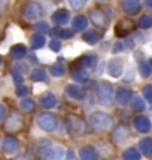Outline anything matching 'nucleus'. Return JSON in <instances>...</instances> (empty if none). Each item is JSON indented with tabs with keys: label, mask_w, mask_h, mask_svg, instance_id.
<instances>
[{
	"label": "nucleus",
	"mask_w": 152,
	"mask_h": 160,
	"mask_svg": "<svg viewBox=\"0 0 152 160\" xmlns=\"http://www.w3.org/2000/svg\"><path fill=\"white\" fill-rule=\"evenodd\" d=\"M9 55H11V58H14V59H23L24 57H27V48L24 45H15L11 48V51H9Z\"/></svg>",
	"instance_id": "nucleus-20"
},
{
	"label": "nucleus",
	"mask_w": 152,
	"mask_h": 160,
	"mask_svg": "<svg viewBox=\"0 0 152 160\" xmlns=\"http://www.w3.org/2000/svg\"><path fill=\"white\" fill-rule=\"evenodd\" d=\"M151 64H152V61H151Z\"/></svg>",
	"instance_id": "nucleus-52"
},
{
	"label": "nucleus",
	"mask_w": 152,
	"mask_h": 160,
	"mask_svg": "<svg viewBox=\"0 0 152 160\" xmlns=\"http://www.w3.org/2000/svg\"><path fill=\"white\" fill-rule=\"evenodd\" d=\"M66 93H67L72 99H81V98L85 95L79 85H69L66 88Z\"/></svg>",
	"instance_id": "nucleus-22"
},
{
	"label": "nucleus",
	"mask_w": 152,
	"mask_h": 160,
	"mask_svg": "<svg viewBox=\"0 0 152 160\" xmlns=\"http://www.w3.org/2000/svg\"><path fill=\"white\" fill-rule=\"evenodd\" d=\"M134 128H136V131L137 132L146 133V132L151 131L152 123L146 116H137V117L134 119Z\"/></svg>",
	"instance_id": "nucleus-10"
},
{
	"label": "nucleus",
	"mask_w": 152,
	"mask_h": 160,
	"mask_svg": "<svg viewBox=\"0 0 152 160\" xmlns=\"http://www.w3.org/2000/svg\"><path fill=\"white\" fill-rule=\"evenodd\" d=\"M48 46H49V49L52 52H60V49H61V42H60V39H51L49 43H48Z\"/></svg>",
	"instance_id": "nucleus-37"
},
{
	"label": "nucleus",
	"mask_w": 152,
	"mask_h": 160,
	"mask_svg": "<svg viewBox=\"0 0 152 160\" xmlns=\"http://www.w3.org/2000/svg\"><path fill=\"white\" fill-rule=\"evenodd\" d=\"M2 64H3V59H2V57H0V65H2Z\"/></svg>",
	"instance_id": "nucleus-51"
},
{
	"label": "nucleus",
	"mask_w": 152,
	"mask_h": 160,
	"mask_svg": "<svg viewBox=\"0 0 152 160\" xmlns=\"http://www.w3.org/2000/svg\"><path fill=\"white\" fill-rule=\"evenodd\" d=\"M79 156H81V160H97V157H99L97 150L91 147V145L82 147L81 151H79Z\"/></svg>",
	"instance_id": "nucleus-19"
},
{
	"label": "nucleus",
	"mask_w": 152,
	"mask_h": 160,
	"mask_svg": "<svg viewBox=\"0 0 152 160\" xmlns=\"http://www.w3.org/2000/svg\"><path fill=\"white\" fill-rule=\"evenodd\" d=\"M12 71L14 73H18V74H21V76H24V74H27L30 71V67H29V64H25V62H23V61H17V62L14 64V67H12Z\"/></svg>",
	"instance_id": "nucleus-29"
},
{
	"label": "nucleus",
	"mask_w": 152,
	"mask_h": 160,
	"mask_svg": "<svg viewBox=\"0 0 152 160\" xmlns=\"http://www.w3.org/2000/svg\"><path fill=\"white\" fill-rule=\"evenodd\" d=\"M66 65L63 62H55V64H52L51 67H49V73L54 76V77H63V76L66 74Z\"/></svg>",
	"instance_id": "nucleus-24"
},
{
	"label": "nucleus",
	"mask_w": 152,
	"mask_h": 160,
	"mask_svg": "<svg viewBox=\"0 0 152 160\" xmlns=\"http://www.w3.org/2000/svg\"><path fill=\"white\" fill-rule=\"evenodd\" d=\"M35 105L36 104L33 99H30V98H23L21 102H19V108L23 110L24 113H30V111L35 110Z\"/></svg>",
	"instance_id": "nucleus-30"
},
{
	"label": "nucleus",
	"mask_w": 152,
	"mask_h": 160,
	"mask_svg": "<svg viewBox=\"0 0 152 160\" xmlns=\"http://www.w3.org/2000/svg\"><path fill=\"white\" fill-rule=\"evenodd\" d=\"M87 2L88 0H69V5H70L72 11H79L87 5Z\"/></svg>",
	"instance_id": "nucleus-36"
},
{
	"label": "nucleus",
	"mask_w": 152,
	"mask_h": 160,
	"mask_svg": "<svg viewBox=\"0 0 152 160\" xmlns=\"http://www.w3.org/2000/svg\"><path fill=\"white\" fill-rule=\"evenodd\" d=\"M73 30L72 28H64V30H61V33H60V37L61 39H72L73 37Z\"/></svg>",
	"instance_id": "nucleus-40"
},
{
	"label": "nucleus",
	"mask_w": 152,
	"mask_h": 160,
	"mask_svg": "<svg viewBox=\"0 0 152 160\" xmlns=\"http://www.w3.org/2000/svg\"><path fill=\"white\" fill-rule=\"evenodd\" d=\"M5 113H6V110H5V107H3V104H0V122L5 119Z\"/></svg>",
	"instance_id": "nucleus-47"
},
{
	"label": "nucleus",
	"mask_w": 152,
	"mask_h": 160,
	"mask_svg": "<svg viewBox=\"0 0 152 160\" xmlns=\"http://www.w3.org/2000/svg\"><path fill=\"white\" fill-rule=\"evenodd\" d=\"M95 99L100 105H111L113 101V88L107 82H100L95 86Z\"/></svg>",
	"instance_id": "nucleus-2"
},
{
	"label": "nucleus",
	"mask_w": 152,
	"mask_h": 160,
	"mask_svg": "<svg viewBox=\"0 0 152 160\" xmlns=\"http://www.w3.org/2000/svg\"><path fill=\"white\" fill-rule=\"evenodd\" d=\"M139 148L145 156H152V138H143L139 142Z\"/></svg>",
	"instance_id": "nucleus-27"
},
{
	"label": "nucleus",
	"mask_w": 152,
	"mask_h": 160,
	"mask_svg": "<svg viewBox=\"0 0 152 160\" xmlns=\"http://www.w3.org/2000/svg\"><path fill=\"white\" fill-rule=\"evenodd\" d=\"M8 3H9V0H0V12H3L8 8Z\"/></svg>",
	"instance_id": "nucleus-45"
},
{
	"label": "nucleus",
	"mask_w": 152,
	"mask_h": 160,
	"mask_svg": "<svg viewBox=\"0 0 152 160\" xmlns=\"http://www.w3.org/2000/svg\"><path fill=\"white\" fill-rule=\"evenodd\" d=\"M88 77H90V73L85 68H75L72 73V79L76 82H88Z\"/></svg>",
	"instance_id": "nucleus-26"
},
{
	"label": "nucleus",
	"mask_w": 152,
	"mask_h": 160,
	"mask_svg": "<svg viewBox=\"0 0 152 160\" xmlns=\"http://www.w3.org/2000/svg\"><path fill=\"white\" fill-rule=\"evenodd\" d=\"M139 27L140 28H151L152 27V17L151 15H143L139 19Z\"/></svg>",
	"instance_id": "nucleus-35"
},
{
	"label": "nucleus",
	"mask_w": 152,
	"mask_h": 160,
	"mask_svg": "<svg viewBox=\"0 0 152 160\" xmlns=\"http://www.w3.org/2000/svg\"><path fill=\"white\" fill-rule=\"evenodd\" d=\"M39 102L45 108H52V107H55V104H57V98H55V95H54L52 92H45L43 95H41Z\"/></svg>",
	"instance_id": "nucleus-18"
},
{
	"label": "nucleus",
	"mask_w": 152,
	"mask_h": 160,
	"mask_svg": "<svg viewBox=\"0 0 152 160\" xmlns=\"http://www.w3.org/2000/svg\"><path fill=\"white\" fill-rule=\"evenodd\" d=\"M82 40L88 43V45H95L101 40V33L95 31V30H87L84 34H82Z\"/></svg>",
	"instance_id": "nucleus-17"
},
{
	"label": "nucleus",
	"mask_w": 152,
	"mask_h": 160,
	"mask_svg": "<svg viewBox=\"0 0 152 160\" xmlns=\"http://www.w3.org/2000/svg\"><path fill=\"white\" fill-rule=\"evenodd\" d=\"M23 116H19L18 113H12L8 120H6V131H11V132H15V131H19L23 128Z\"/></svg>",
	"instance_id": "nucleus-8"
},
{
	"label": "nucleus",
	"mask_w": 152,
	"mask_h": 160,
	"mask_svg": "<svg viewBox=\"0 0 152 160\" xmlns=\"http://www.w3.org/2000/svg\"><path fill=\"white\" fill-rule=\"evenodd\" d=\"M134 79V70H128L127 74L124 76V82H133Z\"/></svg>",
	"instance_id": "nucleus-43"
},
{
	"label": "nucleus",
	"mask_w": 152,
	"mask_h": 160,
	"mask_svg": "<svg viewBox=\"0 0 152 160\" xmlns=\"http://www.w3.org/2000/svg\"><path fill=\"white\" fill-rule=\"evenodd\" d=\"M143 97H145L146 101H149L152 104V85H148L143 88Z\"/></svg>",
	"instance_id": "nucleus-39"
},
{
	"label": "nucleus",
	"mask_w": 152,
	"mask_h": 160,
	"mask_svg": "<svg viewBox=\"0 0 152 160\" xmlns=\"http://www.w3.org/2000/svg\"><path fill=\"white\" fill-rule=\"evenodd\" d=\"M37 125H39V128H42L43 131L52 132V131H55V128L58 125V120H57V117L54 114H51V113H42V114H39V117H37Z\"/></svg>",
	"instance_id": "nucleus-3"
},
{
	"label": "nucleus",
	"mask_w": 152,
	"mask_h": 160,
	"mask_svg": "<svg viewBox=\"0 0 152 160\" xmlns=\"http://www.w3.org/2000/svg\"><path fill=\"white\" fill-rule=\"evenodd\" d=\"M143 58H145V55H143L142 52H136V59H139V61H143Z\"/></svg>",
	"instance_id": "nucleus-48"
},
{
	"label": "nucleus",
	"mask_w": 152,
	"mask_h": 160,
	"mask_svg": "<svg viewBox=\"0 0 152 160\" xmlns=\"http://www.w3.org/2000/svg\"><path fill=\"white\" fill-rule=\"evenodd\" d=\"M42 6L37 3V2H29V3H25L24 6V18L27 19V21H36V19H39L42 17Z\"/></svg>",
	"instance_id": "nucleus-4"
},
{
	"label": "nucleus",
	"mask_w": 152,
	"mask_h": 160,
	"mask_svg": "<svg viewBox=\"0 0 152 160\" xmlns=\"http://www.w3.org/2000/svg\"><path fill=\"white\" fill-rule=\"evenodd\" d=\"M124 160H140V153L137 151V148L131 147V148L125 150V153H124Z\"/></svg>",
	"instance_id": "nucleus-32"
},
{
	"label": "nucleus",
	"mask_w": 152,
	"mask_h": 160,
	"mask_svg": "<svg viewBox=\"0 0 152 160\" xmlns=\"http://www.w3.org/2000/svg\"><path fill=\"white\" fill-rule=\"evenodd\" d=\"M14 160H30L29 157H25V156H18V157H15Z\"/></svg>",
	"instance_id": "nucleus-49"
},
{
	"label": "nucleus",
	"mask_w": 152,
	"mask_h": 160,
	"mask_svg": "<svg viewBox=\"0 0 152 160\" xmlns=\"http://www.w3.org/2000/svg\"><path fill=\"white\" fill-rule=\"evenodd\" d=\"M15 93H17V97L25 98L27 97V93H29V88H27V86H24V85H19V86H17Z\"/></svg>",
	"instance_id": "nucleus-38"
},
{
	"label": "nucleus",
	"mask_w": 152,
	"mask_h": 160,
	"mask_svg": "<svg viewBox=\"0 0 152 160\" xmlns=\"http://www.w3.org/2000/svg\"><path fill=\"white\" fill-rule=\"evenodd\" d=\"M130 137V131L127 126H118L117 129L113 131V135H112V138H113V141L117 144H122L125 142L127 139H128Z\"/></svg>",
	"instance_id": "nucleus-13"
},
{
	"label": "nucleus",
	"mask_w": 152,
	"mask_h": 160,
	"mask_svg": "<svg viewBox=\"0 0 152 160\" xmlns=\"http://www.w3.org/2000/svg\"><path fill=\"white\" fill-rule=\"evenodd\" d=\"M66 154H67V160H76V157H75V151H73V150H69V151H67Z\"/></svg>",
	"instance_id": "nucleus-46"
},
{
	"label": "nucleus",
	"mask_w": 152,
	"mask_h": 160,
	"mask_svg": "<svg viewBox=\"0 0 152 160\" xmlns=\"http://www.w3.org/2000/svg\"><path fill=\"white\" fill-rule=\"evenodd\" d=\"M124 49H125V45H124V42H117L115 43V46H113V49H112V52L117 55V53H119V52H122Z\"/></svg>",
	"instance_id": "nucleus-41"
},
{
	"label": "nucleus",
	"mask_w": 152,
	"mask_h": 160,
	"mask_svg": "<svg viewBox=\"0 0 152 160\" xmlns=\"http://www.w3.org/2000/svg\"><path fill=\"white\" fill-rule=\"evenodd\" d=\"M124 45H125V48H133V46H134V40L127 37V39L124 40Z\"/></svg>",
	"instance_id": "nucleus-44"
},
{
	"label": "nucleus",
	"mask_w": 152,
	"mask_h": 160,
	"mask_svg": "<svg viewBox=\"0 0 152 160\" xmlns=\"http://www.w3.org/2000/svg\"><path fill=\"white\" fill-rule=\"evenodd\" d=\"M130 99H131V89L128 88H118L117 92H115V101H117L119 105H125V104L130 102Z\"/></svg>",
	"instance_id": "nucleus-9"
},
{
	"label": "nucleus",
	"mask_w": 152,
	"mask_h": 160,
	"mask_svg": "<svg viewBox=\"0 0 152 160\" xmlns=\"http://www.w3.org/2000/svg\"><path fill=\"white\" fill-rule=\"evenodd\" d=\"M139 73H140L143 77H148V76L152 73V64L151 62H140V65H139Z\"/></svg>",
	"instance_id": "nucleus-33"
},
{
	"label": "nucleus",
	"mask_w": 152,
	"mask_h": 160,
	"mask_svg": "<svg viewBox=\"0 0 152 160\" xmlns=\"http://www.w3.org/2000/svg\"><path fill=\"white\" fill-rule=\"evenodd\" d=\"M107 74L112 76V77H119V76L122 74L124 71V62L121 58L118 57H113L109 59V62H107Z\"/></svg>",
	"instance_id": "nucleus-5"
},
{
	"label": "nucleus",
	"mask_w": 152,
	"mask_h": 160,
	"mask_svg": "<svg viewBox=\"0 0 152 160\" xmlns=\"http://www.w3.org/2000/svg\"><path fill=\"white\" fill-rule=\"evenodd\" d=\"M67 129H69L72 133L79 135V133H82V132L85 131V125H84L82 120L76 119V117H70V119L67 120Z\"/></svg>",
	"instance_id": "nucleus-15"
},
{
	"label": "nucleus",
	"mask_w": 152,
	"mask_h": 160,
	"mask_svg": "<svg viewBox=\"0 0 152 160\" xmlns=\"http://www.w3.org/2000/svg\"><path fill=\"white\" fill-rule=\"evenodd\" d=\"M54 21V24L60 27V25H64V24L70 22V13L66 11V9H58V11H55L52 13V18H51Z\"/></svg>",
	"instance_id": "nucleus-11"
},
{
	"label": "nucleus",
	"mask_w": 152,
	"mask_h": 160,
	"mask_svg": "<svg viewBox=\"0 0 152 160\" xmlns=\"http://www.w3.org/2000/svg\"><path fill=\"white\" fill-rule=\"evenodd\" d=\"M2 147H3V151L11 154V153H15L18 148H19V144H18V139L17 138H12V137H8L3 139L2 142Z\"/></svg>",
	"instance_id": "nucleus-16"
},
{
	"label": "nucleus",
	"mask_w": 152,
	"mask_h": 160,
	"mask_svg": "<svg viewBox=\"0 0 152 160\" xmlns=\"http://www.w3.org/2000/svg\"><path fill=\"white\" fill-rule=\"evenodd\" d=\"M131 30H133V24H131V21L124 19V21H119V24L117 25V34L118 36H125L127 33H130Z\"/></svg>",
	"instance_id": "nucleus-25"
},
{
	"label": "nucleus",
	"mask_w": 152,
	"mask_h": 160,
	"mask_svg": "<svg viewBox=\"0 0 152 160\" xmlns=\"http://www.w3.org/2000/svg\"><path fill=\"white\" fill-rule=\"evenodd\" d=\"M30 79L33 80V82H46L48 74L43 68H35L30 73Z\"/></svg>",
	"instance_id": "nucleus-28"
},
{
	"label": "nucleus",
	"mask_w": 152,
	"mask_h": 160,
	"mask_svg": "<svg viewBox=\"0 0 152 160\" xmlns=\"http://www.w3.org/2000/svg\"><path fill=\"white\" fill-rule=\"evenodd\" d=\"M90 18H91V21H93L95 25H99L101 28H106L107 24H109V19L106 17V13L101 11H91L90 12Z\"/></svg>",
	"instance_id": "nucleus-12"
},
{
	"label": "nucleus",
	"mask_w": 152,
	"mask_h": 160,
	"mask_svg": "<svg viewBox=\"0 0 152 160\" xmlns=\"http://www.w3.org/2000/svg\"><path fill=\"white\" fill-rule=\"evenodd\" d=\"M35 28L37 33H48V31L51 30V27H49L48 21H37V22L35 24Z\"/></svg>",
	"instance_id": "nucleus-34"
},
{
	"label": "nucleus",
	"mask_w": 152,
	"mask_h": 160,
	"mask_svg": "<svg viewBox=\"0 0 152 160\" xmlns=\"http://www.w3.org/2000/svg\"><path fill=\"white\" fill-rule=\"evenodd\" d=\"M122 11L127 15H136L140 11V0H122Z\"/></svg>",
	"instance_id": "nucleus-14"
},
{
	"label": "nucleus",
	"mask_w": 152,
	"mask_h": 160,
	"mask_svg": "<svg viewBox=\"0 0 152 160\" xmlns=\"http://www.w3.org/2000/svg\"><path fill=\"white\" fill-rule=\"evenodd\" d=\"M88 123L93 128L94 131L101 132V131H107L113 126V119H112L111 114L107 113H101V111H95V113H91L90 117H88Z\"/></svg>",
	"instance_id": "nucleus-1"
},
{
	"label": "nucleus",
	"mask_w": 152,
	"mask_h": 160,
	"mask_svg": "<svg viewBox=\"0 0 152 160\" xmlns=\"http://www.w3.org/2000/svg\"><path fill=\"white\" fill-rule=\"evenodd\" d=\"M66 154V150L64 147L61 145H49L46 150H43V159L45 160H60L63 156Z\"/></svg>",
	"instance_id": "nucleus-6"
},
{
	"label": "nucleus",
	"mask_w": 152,
	"mask_h": 160,
	"mask_svg": "<svg viewBox=\"0 0 152 160\" xmlns=\"http://www.w3.org/2000/svg\"><path fill=\"white\" fill-rule=\"evenodd\" d=\"M131 108L136 110V111H143V110L146 108V104L143 101V98L142 97H134L131 99Z\"/></svg>",
	"instance_id": "nucleus-31"
},
{
	"label": "nucleus",
	"mask_w": 152,
	"mask_h": 160,
	"mask_svg": "<svg viewBox=\"0 0 152 160\" xmlns=\"http://www.w3.org/2000/svg\"><path fill=\"white\" fill-rule=\"evenodd\" d=\"M12 79H14V82H15V85H23V76L18 74V73H14L12 71Z\"/></svg>",
	"instance_id": "nucleus-42"
},
{
	"label": "nucleus",
	"mask_w": 152,
	"mask_h": 160,
	"mask_svg": "<svg viewBox=\"0 0 152 160\" xmlns=\"http://www.w3.org/2000/svg\"><path fill=\"white\" fill-rule=\"evenodd\" d=\"M70 21H72V27H73V30H76V31H84V30L88 27V21L84 15H76Z\"/></svg>",
	"instance_id": "nucleus-21"
},
{
	"label": "nucleus",
	"mask_w": 152,
	"mask_h": 160,
	"mask_svg": "<svg viewBox=\"0 0 152 160\" xmlns=\"http://www.w3.org/2000/svg\"><path fill=\"white\" fill-rule=\"evenodd\" d=\"M45 43H46V39L42 33H35L30 37V45H31L33 49H41V48L45 46Z\"/></svg>",
	"instance_id": "nucleus-23"
},
{
	"label": "nucleus",
	"mask_w": 152,
	"mask_h": 160,
	"mask_svg": "<svg viewBox=\"0 0 152 160\" xmlns=\"http://www.w3.org/2000/svg\"><path fill=\"white\" fill-rule=\"evenodd\" d=\"M97 61H99L97 55H84L75 62V68H85V70L94 68L97 65Z\"/></svg>",
	"instance_id": "nucleus-7"
},
{
	"label": "nucleus",
	"mask_w": 152,
	"mask_h": 160,
	"mask_svg": "<svg viewBox=\"0 0 152 160\" xmlns=\"http://www.w3.org/2000/svg\"><path fill=\"white\" fill-rule=\"evenodd\" d=\"M146 6L149 9H152V0H146Z\"/></svg>",
	"instance_id": "nucleus-50"
}]
</instances>
